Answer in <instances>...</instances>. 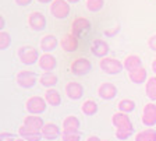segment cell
Listing matches in <instances>:
<instances>
[{"label": "cell", "instance_id": "obj_6", "mask_svg": "<svg viewBox=\"0 0 156 141\" xmlns=\"http://www.w3.org/2000/svg\"><path fill=\"white\" fill-rule=\"evenodd\" d=\"M112 125H113L114 130H134L133 121H131L128 113L124 112H116L112 116Z\"/></svg>", "mask_w": 156, "mask_h": 141}, {"label": "cell", "instance_id": "obj_24", "mask_svg": "<svg viewBox=\"0 0 156 141\" xmlns=\"http://www.w3.org/2000/svg\"><path fill=\"white\" fill-rule=\"evenodd\" d=\"M99 110V106H98V102L92 98H88L82 102L81 105V112L85 116H95Z\"/></svg>", "mask_w": 156, "mask_h": 141}, {"label": "cell", "instance_id": "obj_26", "mask_svg": "<svg viewBox=\"0 0 156 141\" xmlns=\"http://www.w3.org/2000/svg\"><path fill=\"white\" fill-rule=\"evenodd\" d=\"M134 141H156L155 128H142L135 134Z\"/></svg>", "mask_w": 156, "mask_h": 141}, {"label": "cell", "instance_id": "obj_22", "mask_svg": "<svg viewBox=\"0 0 156 141\" xmlns=\"http://www.w3.org/2000/svg\"><path fill=\"white\" fill-rule=\"evenodd\" d=\"M45 99L48 105L50 106H60L62 105V94L56 88H48L45 92Z\"/></svg>", "mask_w": 156, "mask_h": 141}, {"label": "cell", "instance_id": "obj_23", "mask_svg": "<svg viewBox=\"0 0 156 141\" xmlns=\"http://www.w3.org/2000/svg\"><path fill=\"white\" fill-rule=\"evenodd\" d=\"M58 82V77L56 76L53 71H46L43 73L42 76L39 77V84L42 87H45L46 89L48 88H53Z\"/></svg>", "mask_w": 156, "mask_h": 141}, {"label": "cell", "instance_id": "obj_16", "mask_svg": "<svg viewBox=\"0 0 156 141\" xmlns=\"http://www.w3.org/2000/svg\"><path fill=\"white\" fill-rule=\"evenodd\" d=\"M80 127H81V121L75 115H68L63 119L62 130L64 133H80Z\"/></svg>", "mask_w": 156, "mask_h": 141}, {"label": "cell", "instance_id": "obj_29", "mask_svg": "<svg viewBox=\"0 0 156 141\" xmlns=\"http://www.w3.org/2000/svg\"><path fill=\"white\" fill-rule=\"evenodd\" d=\"M105 6V0H85V7L91 13H98L101 11Z\"/></svg>", "mask_w": 156, "mask_h": 141}, {"label": "cell", "instance_id": "obj_3", "mask_svg": "<svg viewBox=\"0 0 156 141\" xmlns=\"http://www.w3.org/2000/svg\"><path fill=\"white\" fill-rule=\"evenodd\" d=\"M71 13V6L67 0H53L50 3V14L57 20H66Z\"/></svg>", "mask_w": 156, "mask_h": 141}, {"label": "cell", "instance_id": "obj_1", "mask_svg": "<svg viewBox=\"0 0 156 141\" xmlns=\"http://www.w3.org/2000/svg\"><path fill=\"white\" fill-rule=\"evenodd\" d=\"M99 67L103 73L106 74H110V76H117L120 74L124 70V64L121 60H119L117 57L113 56H106V57H102L99 60Z\"/></svg>", "mask_w": 156, "mask_h": 141}, {"label": "cell", "instance_id": "obj_4", "mask_svg": "<svg viewBox=\"0 0 156 141\" xmlns=\"http://www.w3.org/2000/svg\"><path fill=\"white\" fill-rule=\"evenodd\" d=\"M39 52L38 49H35L34 46L31 45H25V46H21L18 50V59L21 63L27 66H32L35 63H38L39 60Z\"/></svg>", "mask_w": 156, "mask_h": 141}, {"label": "cell", "instance_id": "obj_32", "mask_svg": "<svg viewBox=\"0 0 156 141\" xmlns=\"http://www.w3.org/2000/svg\"><path fill=\"white\" fill-rule=\"evenodd\" d=\"M80 140H81L80 133H64L63 131L62 141H80Z\"/></svg>", "mask_w": 156, "mask_h": 141}, {"label": "cell", "instance_id": "obj_37", "mask_svg": "<svg viewBox=\"0 0 156 141\" xmlns=\"http://www.w3.org/2000/svg\"><path fill=\"white\" fill-rule=\"evenodd\" d=\"M6 28V20L3 16H0V31H3Z\"/></svg>", "mask_w": 156, "mask_h": 141}, {"label": "cell", "instance_id": "obj_20", "mask_svg": "<svg viewBox=\"0 0 156 141\" xmlns=\"http://www.w3.org/2000/svg\"><path fill=\"white\" fill-rule=\"evenodd\" d=\"M128 78H130L131 82L140 85V84L146 82V80L149 78V77H148V71H146V69L144 67V66H141V67H138V69L128 71Z\"/></svg>", "mask_w": 156, "mask_h": 141}, {"label": "cell", "instance_id": "obj_15", "mask_svg": "<svg viewBox=\"0 0 156 141\" xmlns=\"http://www.w3.org/2000/svg\"><path fill=\"white\" fill-rule=\"evenodd\" d=\"M109 50H110V48H109V45H107V42L105 39H94L91 42V52L94 56H96V57H99V59H102V57H106L107 55H109Z\"/></svg>", "mask_w": 156, "mask_h": 141}, {"label": "cell", "instance_id": "obj_33", "mask_svg": "<svg viewBox=\"0 0 156 141\" xmlns=\"http://www.w3.org/2000/svg\"><path fill=\"white\" fill-rule=\"evenodd\" d=\"M17 138L14 137L11 133H7V131H3L2 134H0V141H16Z\"/></svg>", "mask_w": 156, "mask_h": 141}, {"label": "cell", "instance_id": "obj_18", "mask_svg": "<svg viewBox=\"0 0 156 141\" xmlns=\"http://www.w3.org/2000/svg\"><path fill=\"white\" fill-rule=\"evenodd\" d=\"M41 133H42L43 138H46L49 141H53L60 136V127L56 123H53V121H46L45 126L41 130Z\"/></svg>", "mask_w": 156, "mask_h": 141}, {"label": "cell", "instance_id": "obj_34", "mask_svg": "<svg viewBox=\"0 0 156 141\" xmlns=\"http://www.w3.org/2000/svg\"><path fill=\"white\" fill-rule=\"evenodd\" d=\"M146 43H148V46H149L151 49L156 53V34L151 35L149 38H148V42H146Z\"/></svg>", "mask_w": 156, "mask_h": 141}, {"label": "cell", "instance_id": "obj_28", "mask_svg": "<svg viewBox=\"0 0 156 141\" xmlns=\"http://www.w3.org/2000/svg\"><path fill=\"white\" fill-rule=\"evenodd\" d=\"M135 101H133V99L130 98H123L119 101V103H117V108H119V110L120 112H124V113H131V112L135 110Z\"/></svg>", "mask_w": 156, "mask_h": 141}, {"label": "cell", "instance_id": "obj_38", "mask_svg": "<svg viewBox=\"0 0 156 141\" xmlns=\"http://www.w3.org/2000/svg\"><path fill=\"white\" fill-rule=\"evenodd\" d=\"M151 69H152V71L156 74V55H155V57H153L152 63H151Z\"/></svg>", "mask_w": 156, "mask_h": 141}, {"label": "cell", "instance_id": "obj_35", "mask_svg": "<svg viewBox=\"0 0 156 141\" xmlns=\"http://www.w3.org/2000/svg\"><path fill=\"white\" fill-rule=\"evenodd\" d=\"M18 6H21V7H27V6H29V4L32 3L34 0H14Z\"/></svg>", "mask_w": 156, "mask_h": 141}, {"label": "cell", "instance_id": "obj_41", "mask_svg": "<svg viewBox=\"0 0 156 141\" xmlns=\"http://www.w3.org/2000/svg\"><path fill=\"white\" fill-rule=\"evenodd\" d=\"M16 141H27V140H25V138H23V137H20V138H17Z\"/></svg>", "mask_w": 156, "mask_h": 141}, {"label": "cell", "instance_id": "obj_7", "mask_svg": "<svg viewBox=\"0 0 156 141\" xmlns=\"http://www.w3.org/2000/svg\"><path fill=\"white\" fill-rule=\"evenodd\" d=\"M141 121L146 127H153L156 125V103L155 102H148L142 108L141 113Z\"/></svg>", "mask_w": 156, "mask_h": 141}, {"label": "cell", "instance_id": "obj_39", "mask_svg": "<svg viewBox=\"0 0 156 141\" xmlns=\"http://www.w3.org/2000/svg\"><path fill=\"white\" fill-rule=\"evenodd\" d=\"M38 3H41V4H50L53 2V0H36Z\"/></svg>", "mask_w": 156, "mask_h": 141}, {"label": "cell", "instance_id": "obj_17", "mask_svg": "<svg viewBox=\"0 0 156 141\" xmlns=\"http://www.w3.org/2000/svg\"><path fill=\"white\" fill-rule=\"evenodd\" d=\"M38 66L45 71H53L57 67V60L52 53H42L39 56Z\"/></svg>", "mask_w": 156, "mask_h": 141}, {"label": "cell", "instance_id": "obj_21", "mask_svg": "<svg viewBox=\"0 0 156 141\" xmlns=\"http://www.w3.org/2000/svg\"><path fill=\"white\" fill-rule=\"evenodd\" d=\"M18 136L20 137H23V138H25L27 141H41L43 138L41 131L31 130V128H28L24 125L18 127Z\"/></svg>", "mask_w": 156, "mask_h": 141}, {"label": "cell", "instance_id": "obj_36", "mask_svg": "<svg viewBox=\"0 0 156 141\" xmlns=\"http://www.w3.org/2000/svg\"><path fill=\"white\" fill-rule=\"evenodd\" d=\"M85 141H102L101 138L98 137V136H95V134H91V136H88L87 137V140Z\"/></svg>", "mask_w": 156, "mask_h": 141}, {"label": "cell", "instance_id": "obj_10", "mask_svg": "<svg viewBox=\"0 0 156 141\" xmlns=\"http://www.w3.org/2000/svg\"><path fill=\"white\" fill-rule=\"evenodd\" d=\"M78 45H80V38L77 35H74L73 32L64 34V35L60 38V48H62L63 52L66 53H73L78 49Z\"/></svg>", "mask_w": 156, "mask_h": 141}, {"label": "cell", "instance_id": "obj_42", "mask_svg": "<svg viewBox=\"0 0 156 141\" xmlns=\"http://www.w3.org/2000/svg\"><path fill=\"white\" fill-rule=\"evenodd\" d=\"M102 141H109V140H102Z\"/></svg>", "mask_w": 156, "mask_h": 141}, {"label": "cell", "instance_id": "obj_12", "mask_svg": "<svg viewBox=\"0 0 156 141\" xmlns=\"http://www.w3.org/2000/svg\"><path fill=\"white\" fill-rule=\"evenodd\" d=\"M57 46H60V39H57V36L53 34H46L39 41V48L43 50V53L55 52Z\"/></svg>", "mask_w": 156, "mask_h": 141}, {"label": "cell", "instance_id": "obj_5", "mask_svg": "<svg viewBox=\"0 0 156 141\" xmlns=\"http://www.w3.org/2000/svg\"><path fill=\"white\" fill-rule=\"evenodd\" d=\"M92 70V63L89 59L87 57H77L71 62L70 64V71L74 74V76H87L88 73Z\"/></svg>", "mask_w": 156, "mask_h": 141}, {"label": "cell", "instance_id": "obj_40", "mask_svg": "<svg viewBox=\"0 0 156 141\" xmlns=\"http://www.w3.org/2000/svg\"><path fill=\"white\" fill-rule=\"evenodd\" d=\"M67 2H68L70 4H74V3H80L81 0H67Z\"/></svg>", "mask_w": 156, "mask_h": 141}, {"label": "cell", "instance_id": "obj_13", "mask_svg": "<svg viewBox=\"0 0 156 141\" xmlns=\"http://www.w3.org/2000/svg\"><path fill=\"white\" fill-rule=\"evenodd\" d=\"M117 94H119V89L113 82H102L101 85L98 87V95H99V98L105 99V101L114 99L117 96Z\"/></svg>", "mask_w": 156, "mask_h": 141}, {"label": "cell", "instance_id": "obj_19", "mask_svg": "<svg viewBox=\"0 0 156 141\" xmlns=\"http://www.w3.org/2000/svg\"><path fill=\"white\" fill-rule=\"evenodd\" d=\"M23 125L27 126L28 128H31V130L41 131L42 130V127L45 126V121H43V119L41 118L39 115H29L28 113V116L24 118Z\"/></svg>", "mask_w": 156, "mask_h": 141}, {"label": "cell", "instance_id": "obj_25", "mask_svg": "<svg viewBox=\"0 0 156 141\" xmlns=\"http://www.w3.org/2000/svg\"><path fill=\"white\" fill-rule=\"evenodd\" d=\"M123 64L127 71H131V70H135V69H138V67H141V66H142V60H141V57L138 55L131 53V55L126 56Z\"/></svg>", "mask_w": 156, "mask_h": 141}, {"label": "cell", "instance_id": "obj_31", "mask_svg": "<svg viewBox=\"0 0 156 141\" xmlns=\"http://www.w3.org/2000/svg\"><path fill=\"white\" fill-rule=\"evenodd\" d=\"M134 134V130H114V136L119 140H128Z\"/></svg>", "mask_w": 156, "mask_h": 141}, {"label": "cell", "instance_id": "obj_8", "mask_svg": "<svg viewBox=\"0 0 156 141\" xmlns=\"http://www.w3.org/2000/svg\"><path fill=\"white\" fill-rule=\"evenodd\" d=\"M16 81L21 88H32L35 85L36 82H38V77L34 71L31 70H21V71L17 73L16 76Z\"/></svg>", "mask_w": 156, "mask_h": 141}, {"label": "cell", "instance_id": "obj_11", "mask_svg": "<svg viewBox=\"0 0 156 141\" xmlns=\"http://www.w3.org/2000/svg\"><path fill=\"white\" fill-rule=\"evenodd\" d=\"M64 92L68 99L78 101L84 96V85L78 81H68L64 85Z\"/></svg>", "mask_w": 156, "mask_h": 141}, {"label": "cell", "instance_id": "obj_2", "mask_svg": "<svg viewBox=\"0 0 156 141\" xmlns=\"http://www.w3.org/2000/svg\"><path fill=\"white\" fill-rule=\"evenodd\" d=\"M46 108H48L46 99L39 95H32L25 101V110L29 115H42L46 112Z\"/></svg>", "mask_w": 156, "mask_h": 141}, {"label": "cell", "instance_id": "obj_9", "mask_svg": "<svg viewBox=\"0 0 156 141\" xmlns=\"http://www.w3.org/2000/svg\"><path fill=\"white\" fill-rule=\"evenodd\" d=\"M46 17L42 11H31L28 14V25L29 28L35 32H39V31H43L46 28Z\"/></svg>", "mask_w": 156, "mask_h": 141}, {"label": "cell", "instance_id": "obj_14", "mask_svg": "<svg viewBox=\"0 0 156 141\" xmlns=\"http://www.w3.org/2000/svg\"><path fill=\"white\" fill-rule=\"evenodd\" d=\"M89 30H91V23L85 17H77L71 23V32L74 35H77L78 38L84 35V34H87Z\"/></svg>", "mask_w": 156, "mask_h": 141}, {"label": "cell", "instance_id": "obj_30", "mask_svg": "<svg viewBox=\"0 0 156 141\" xmlns=\"http://www.w3.org/2000/svg\"><path fill=\"white\" fill-rule=\"evenodd\" d=\"M11 45V36L7 31H0V49L6 50Z\"/></svg>", "mask_w": 156, "mask_h": 141}, {"label": "cell", "instance_id": "obj_27", "mask_svg": "<svg viewBox=\"0 0 156 141\" xmlns=\"http://www.w3.org/2000/svg\"><path fill=\"white\" fill-rule=\"evenodd\" d=\"M145 92H146V96L152 102L156 101V76H152L146 80Z\"/></svg>", "mask_w": 156, "mask_h": 141}]
</instances>
